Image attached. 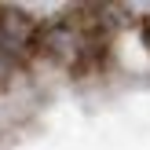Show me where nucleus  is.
I'll use <instances>...</instances> for the list:
<instances>
[{"label": "nucleus", "mask_w": 150, "mask_h": 150, "mask_svg": "<svg viewBox=\"0 0 150 150\" xmlns=\"http://www.w3.org/2000/svg\"><path fill=\"white\" fill-rule=\"evenodd\" d=\"M11 66H15V62H11V59H7V55H4V48H0V77H4V73H7V70H11Z\"/></svg>", "instance_id": "nucleus-3"}, {"label": "nucleus", "mask_w": 150, "mask_h": 150, "mask_svg": "<svg viewBox=\"0 0 150 150\" xmlns=\"http://www.w3.org/2000/svg\"><path fill=\"white\" fill-rule=\"evenodd\" d=\"M0 48L11 62H22L33 51H40V26L22 7L0 4Z\"/></svg>", "instance_id": "nucleus-1"}, {"label": "nucleus", "mask_w": 150, "mask_h": 150, "mask_svg": "<svg viewBox=\"0 0 150 150\" xmlns=\"http://www.w3.org/2000/svg\"><path fill=\"white\" fill-rule=\"evenodd\" d=\"M139 37H143V44L150 48V15H146L143 22H139Z\"/></svg>", "instance_id": "nucleus-2"}]
</instances>
